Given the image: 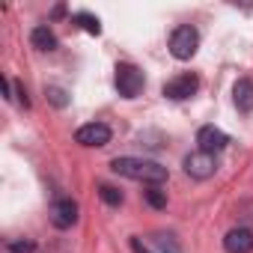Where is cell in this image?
Listing matches in <instances>:
<instances>
[{
  "mask_svg": "<svg viewBox=\"0 0 253 253\" xmlns=\"http://www.w3.org/2000/svg\"><path fill=\"white\" fill-rule=\"evenodd\" d=\"M197 89H200L197 75H179V78H173V81H167V84H164V95H167V98H173V101L191 98Z\"/></svg>",
  "mask_w": 253,
  "mask_h": 253,
  "instance_id": "5",
  "label": "cell"
},
{
  "mask_svg": "<svg viewBox=\"0 0 253 253\" xmlns=\"http://www.w3.org/2000/svg\"><path fill=\"white\" fill-rule=\"evenodd\" d=\"M75 140L81 146H107L110 143V128L104 122H89V125H81Z\"/></svg>",
  "mask_w": 253,
  "mask_h": 253,
  "instance_id": "4",
  "label": "cell"
},
{
  "mask_svg": "<svg viewBox=\"0 0 253 253\" xmlns=\"http://www.w3.org/2000/svg\"><path fill=\"white\" fill-rule=\"evenodd\" d=\"M63 95H66L63 89H51V98H54V104H60V107L66 104V98H63Z\"/></svg>",
  "mask_w": 253,
  "mask_h": 253,
  "instance_id": "17",
  "label": "cell"
},
{
  "mask_svg": "<svg viewBox=\"0 0 253 253\" xmlns=\"http://www.w3.org/2000/svg\"><path fill=\"white\" fill-rule=\"evenodd\" d=\"M200 48V33L191 27V24H182L170 33V54L176 60H191Z\"/></svg>",
  "mask_w": 253,
  "mask_h": 253,
  "instance_id": "2",
  "label": "cell"
},
{
  "mask_svg": "<svg viewBox=\"0 0 253 253\" xmlns=\"http://www.w3.org/2000/svg\"><path fill=\"white\" fill-rule=\"evenodd\" d=\"M33 250H36L33 241H15V244L6 247V253H33Z\"/></svg>",
  "mask_w": 253,
  "mask_h": 253,
  "instance_id": "16",
  "label": "cell"
},
{
  "mask_svg": "<svg viewBox=\"0 0 253 253\" xmlns=\"http://www.w3.org/2000/svg\"><path fill=\"white\" fill-rule=\"evenodd\" d=\"M223 250L226 253H250L253 250V232L247 226H235L226 232L223 238Z\"/></svg>",
  "mask_w": 253,
  "mask_h": 253,
  "instance_id": "8",
  "label": "cell"
},
{
  "mask_svg": "<svg viewBox=\"0 0 253 253\" xmlns=\"http://www.w3.org/2000/svg\"><path fill=\"white\" fill-rule=\"evenodd\" d=\"M232 95H235V107H238L241 113H250V110H253V81L241 78V81L235 84Z\"/></svg>",
  "mask_w": 253,
  "mask_h": 253,
  "instance_id": "10",
  "label": "cell"
},
{
  "mask_svg": "<svg viewBox=\"0 0 253 253\" xmlns=\"http://www.w3.org/2000/svg\"><path fill=\"white\" fill-rule=\"evenodd\" d=\"M110 167H113V173L128 176L134 182H146V185L167 182V167H161L158 161H146V158H116Z\"/></svg>",
  "mask_w": 253,
  "mask_h": 253,
  "instance_id": "1",
  "label": "cell"
},
{
  "mask_svg": "<svg viewBox=\"0 0 253 253\" xmlns=\"http://www.w3.org/2000/svg\"><path fill=\"white\" fill-rule=\"evenodd\" d=\"M75 21H78V24H81V27H84L86 33H95V36L101 33V24H98V18L86 15V12H78V15H75Z\"/></svg>",
  "mask_w": 253,
  "mask_h": 253,
  "instance_id": "13",
  "label": "cell"
},
{
  "mask_svg": "<svg viewBox=\"0 0 253 253\" xmlns=\"http://www.w3.org/2000/svg\"><path fill=\"white\" fill-rule=\"evenodd\" d=\"M48 214H51V223H54L57 229H69V226L78 220V206H75L72 200H57Z\"/></svg>",
  "mask_w": 253,
  "mask_h": 253,
  "instance_id": "9",
  "label": "cell"
},
{
  "mask_svg": "<svg viewBox=\"0 0 253 253\" xmlns=\"http://www.w3.org/2000/svg\"><path fill=\"white\" fill-rule=\"evenodd\" d=\"M146 203L155 206V209H164V206H167V194H164L161 188H149V191H146Z\"/></svg>",
  "mask_w": 253,
  "mask_h": 253,
  "instance_id": "14",
  "label": "cell"
},
{
  "mask_svg": "<svg viewBox=\"0 0 253 253\" xmlns=\"http://www.w3.org/2000/svg\"><path fill=\"white\" fill-rule=\"evenodd\" d=\"M98 197H101L107 206H119V203H122V191L113 188V185H101V188H98Z\"/></svg>",
  "mask_w": 253,
  "mask_h": 253,
  "instance_id": "12",
  "label": "cell"
},
{
  "mask_svg": "<svg viewBox=\"0 0 253 253\" xmlns=\"http://www.w3.org/2000/svg\"><path fill=\"white\" fill-rule=\"evenodd\" d=\"M214 155H209V152H191L188 158H185V173L191 176V179H209V176H214Z\"/></svg>",
  "mask_w": 253,
  "mask_h": 253,
  "instance_id": "6",
  "label": "cell"
},
{
  "mask_svg": "<svg viewBox=\"0 0 253 253\" xmlns=\"http://www.w3.org/2000/svg\"><path fill=\"white\" fill-rule=\"evenodd\" d=\"M30 42H33V48H39V51H54V48H57V36H54L48 27H36V30L30 33Z\"/></svg>",
  "mask_w": 253,
  "mask_h": 253,
  "instance_id": "11",
  "label": "cell"
},
{
  "mask_svg": "<svg viewBox=\"0 0 253 253\" xmlns=\"http://www.w3.org/2000/svg\"><path fill=\"white\" fill-rule=\"evenodd\" d=\"M197 143H200V152H209V155H214V152L226 149L229 137H226L220 128H214V125H206V128H200V134H197Z\"/></svg>",
  "mask_w": 253,
  "mask_h": 253,
  "instance_id": "7",
  "label": "cell"
},
{
  "mask_svg": "<svg viewBox=\"0 0 253 253\" xmlns=\"http://www.w3.org/2000/svg\"><path fill=\"white\" fill-rule=\"evenodd\" d=\"M152 241L158 244V250H161V253H179V244L173 241V235H155Z\"/></svg>",
  "mask_w": 253,
  "mask_h": 253,
  "instance_id": "15",
  "label": "cell"
},
{
  "mask_svg": "<svg viewBox=\"0 0 253 253\" xmlns=\"http://www.w3.org/2000/svg\"><path fill=\"white\" fill-rule=\"evenodd\" d=\"M143 84L146 81H143V72L137 66H128V63L116 66V89H119V95L134 98V95L143 92Z\"/></svg>",
  "mask_w": 253,
  "mask_h": 253,
  "instance_id": "3",
  "label": "cell"
}]
</instances>
